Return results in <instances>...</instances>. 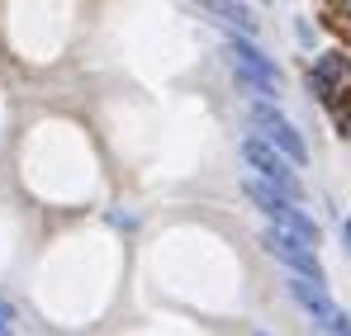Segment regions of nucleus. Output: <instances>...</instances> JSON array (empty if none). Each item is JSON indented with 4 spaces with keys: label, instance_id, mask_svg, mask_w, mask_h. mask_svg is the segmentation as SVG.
Here are the masks:
<instances>
[{
    "label": "nucleus",
    "instance_id": "nucleus-4",
    "mask_svg": "<svg viewBox=\"0 0 351 336\" xmlns=\"http://www.w3.org/2000/svg\"><path fill=\"white\" fill-rule=\"evenodd\" d=\"M228 62H233L237 76H242L252 90H261V95H276V90H280V81H285V76H280V66L261 53L256 43H247V38H233V43H228Z\"/></svg>",
    "mask_w": 351,
    "mask_h": 336
},
{
    "label": "nucleus",
    "instance_id": "nucleus-9",
    "mask_svg": "<svg viewBox=\"0 0 351 336\" xmlns=\"http://www.w3.org/2000/svg\"><path fill=\"white\" fill-rule=\"evenodd\" d=\"M256 336H266V332H256Z\"/></svg>",
    "mask_w": 351,
    "mask_h": 336
},
{
    "label": "nucleus",
    "instance_id": "nucleus-2",
    "mask_svg": "<svg viewBox=\"0 0 351 336\" xmlns=\"http://www.w3.org/2000/svg\"><path fill=\"white\" fill-rule=\"evenodd\" d=\"M242 157H247V166H252V170H261V175H266V185H271V190H280L285 199H304L299 175H294L290 161H285L266 138H247V142H242Z\"/></svg>",
    "mask_w": 351,
    "mask_h": 336
},
{
    "label": "nucleus",
    "instance_id": "nucleus-6",
    "mask_svg": "<svg viewBox=\"0 0 351 336\" xmlns=\"http://www.w3.org/2000/svg\"><path fill=\"white\" fill-rule=\"evenodd\" d=\"M308 86L323 95V105L337 109V95H351V62L342 53H323L313 57V71H308Z\"/></svg>",
    "mask_w": 351,
    "mask_h": 336
},
{
    "label": "nucleus",
    "instance_id": "nucleus-5",
    "mask_svg": "<svg viewBox=\"0 0 351 336\" xmlns=\"http://www.w3.org/2000/svg\"><path fill=\"white\" fill-rule=\"evenodd\" d=\"M261 246L276 256V261H285L290 266L294 280H308V284H323V266H318V256H313V246H304V242H294L285 232H261Z\"/></svg>",
    "mask_w": 351,
    "mask_h": 336
},
{
    "label": "nucleus",
    "instance_id": "nucleus-3",
    "mask_svg": "<svg viewBox=\"0 0 351 336\" xmlns=\"http://www.w3.org/2000/svg\"><path fill=\"white\" fill-rule=\"evenodd\" d=\"M252 123L266 133V142L285 157V161H294V166H304L308 161V147H304V138H299V128H294L285 114L276 109L271 100H261V105H252Z\"/></svg>",
    "mask_w": 351,
    "mask_h": 336
},
{
    "label": "nucleus",
    "instance_id": "nucleus-1",
    "mask_svg": "<svg viewBox=\"0 0 351 336\" xmlns=\"http://www.w3.org/2000/svg\"><path fill=\"white\" fill-rule=\"evenodd\" d=\"M242 190H247V199L276 223V232H285V237L304 242V246H318V223H313L304 209H294V199H285L280 190H271L266 180H247Z\"/></svg>",
    "mask_w": 351,
    "mask_h": 336
},
{
    "label": "nucleus",
    "instance_id": "nucleus-8",
    "mask_svg": "<svg viewBox=\"0 0 351 336\" xmlns=\"http://www.w3.org/2000/svg\"><path fill=\"white\" fill-rule=\"evenodd\" d=\"M342 237H347V251H351V223H347V227H342Z\"/></svg>",
    "mask_w": 351,
    "mask_h": 336
},
{
    "label": "nucleus",
    "instance_id": "nucleus-7",
    "mask_svg": "<svg viewBox=\"0 0 351 336\" xmlns=\"http://www.w3.org/2000/svg\"><path fill=\"white\" fill-rule=\"evenodd\" d=\"M209 14H219L223 24H237L242 34H256V19H252V10L247 5H204Z\"/></svg>",
    "mask_w": 351,
    "mask_h": 336
}]
</instances>
